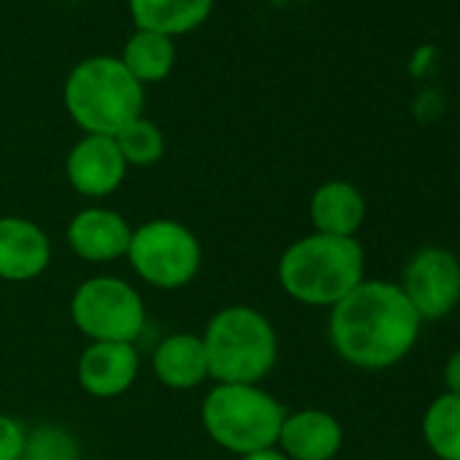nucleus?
Returning a JSON list of instances; mask_svg holds the SVG:
<instances>
[{
    "label": "nucleus",
    "mask_w": 460,
    "mask_h": 460,
    "mask_svg": "<svg viewBox=\"0 0 460 460\" xmlns=\"http://www.w3.org/2000/svg\"><path fill=\"white\" fill-rule=\"evenodd\" d=\"M420 325L422 320L398 285L363 279L347 298L331 306L328 339L344 363L382 371L411 352Z\"/></svg>",
    "instance_id": "nucleus-1"
},
{
    "label": "nucleus",
    "mask_w": 460,
    "mask_h": 460,
    "mask_svg": "<svg viewBox=\"0 0 460 460\" xmlns=\"http://www.w3.org/2000/svg\"><path fill=\"white\" fill-rule=\"evenodd\" d=\"M277 277L293 301L331 309L366 279V252L358 239L309 234L282 252Z\"/></svg>",
    "instance_id": "nucleus-2"
},
{
    "label": "nucleus",
    "mask_w": 460,
    "mask_h": 460,
    "mask_svg": "<svg viewBox=\"0 0 460 460\" xmlns=\"http://www.w3.org/2000/svg\"><path fill=\"white\" fill-rule=\"evenodd\" d=\"M208 379L222 385H261L277 366L279 339L271 320L247 304L211 314L203 333Z\"/></svg>",
    "instance_id": "nucleus-3"
},
{
    "label": "nucleus",
    "mask_w": 460,
    "mask_h": 460,
    "mask_svg": "<svg viewBox=\"0 0 460 460\" xmlns=\"http://www.w3.org/2000/svg\"><path fill=\"white\" fill-rule=\"evenodd\" d=\"M144 84L119 58L93 55L76 63L63 84L68 117L90 136H117L128 122L144 117Z\"/></svg>",
    "instance_id": "nucleus-4"
},
{
    "label": "nucleus",
    "mask_w": 460,
    "mask_h": 460,
    "mask_svg": "<svg viewBox=\"0 0 460 460\" xmlns=\"http://www.w3.org/2000/svg\"><path fill=\"white\" fill-rule=\"evenodd\" d=\"M285 414L288 409L261 385L214 382L200 403V422L208 438L239 457L277 447Z\"/></svg>",
    "instance_id": "nucleus-5"
},
{
    "label": "nucleus",
    "mask_w": 460,
    "mask_h": 460,
    "mask_svg": "<svg viewBox=\"0 0 460 460\" xmlns=\"http://www.w3.org/2000/svg\"><path fill=\"white\" fill-rule=\"evenodd\" d=\"M125 261L149 288L181 290L198 277L203 266V247L184 222L157 217L133 227Z\"/></svg>",
    "instance_id": "nucleus-6"
},
{
    "label": "nucleus",
    "mask_w": 460,
    "mask_h": 460,
    "mask_svg": "<svg viewBox=\"0 0 460 460\" xmlns=\"http://www.w3.org/2000/svg\"><path fill=\"white\" fill-rule=\"evenodd\" d=\"M71 320L90 341H122L136 344L146 328V306L141 293L109 274L84 279L71 296Z\"/></svg>",
    "instance_id": "nucleus-7"
},
{
    "label": "nucleus",
    "mask_w": 460,
    "mask_h": 460,
    "mask_svg": "<svg viewBox=\"0 0 460 460\" xmlns=\"http://www.w3.org/2000/svg\"><path fill=\"white\" fill-rule=\"evenodd\" d=\"M422 323L447 317L460 304V261L441 247H425L411 255L398 285Z\"/></svg>",
    "instance_id": "nucleus-8"
},
{
    "label": "nucleus",
    "mask_w": 460,
    "mask_h": 460,
    "mask_svg": "<svg viewBox=\"0 0 460 460\" xmlns=\"http://www.w3.org/2000/svg\"><path fill=\"white\" fill-rule=\"evenodd\" d=\"M128 163L111 136L84 133L66 157V179L84 198H109L125 181Z\"/></svg>",
    "instance_id": "nucleus-9"
},
{
    "label": "nucleus",
    "mask_w": 460,
    "mask_h": 460,
    "mask_svg": "<svg viewBox=\"0 0 460 460\" xmlns=\"http://www.w3.org/2000/svg\"><path fill=\"white\" fill-rule=\"evenodd\" d=\"M141 355L136 344L122 341H90L76 363L79 387L93 398H119L138 379Z\"/></svg>",
    "instance_id": "nucleus-10"
},
{
    "label": "nucleus",
    "mask_w": 460,
    "mask_h": 460,
    "mask_svg": "<svg viewBox=\"0 0 460 460\" xmlns=\"http://www.w3.org/2000/svg\"><path fill=\"white\" fill-rule=\"evenodd\" d=\"M133 225L114 208L87 206L76 211L66 227L68 247L87 263H111L128 255Z\"/></svg>",
    "instance_id": "nucleus-11"
},
{
    "label": "nucleus",
    "mask_w": 460,
    "mask_h": 460,
    "mask_svg": "<svg viewBox=\"0 0 460 460\" xmlns=\"http://www.w3.org/2000/svg\"><path fill=\"white\" fill-rule=\"evenodd\" d=\"M52 263L47 230L25 217H0V279L33 282Z\"/></svg>",
    "instance_id": "nucleus-12"
},
{
    "label": "nucleus",
    "mask_w": 460,
    "mask_h": 460,
    "mask_svg": "<svg viewBox=\"0 0 460 460\" xmlns=\"http://www.w3.org/2000/svg\"><path fill=\"white\" fill-rule=\"evenodd\" d=\"M341 444L344 428L325 409L288 411L277 438V449L288 460H333Z\"/></svg>",
    "instance_id": "nucleus-13"
},
{
    "label": "nucleus",
    "mask_w": 460,
    "mask_h": 460,
    "mask_svg": "<svg viewBox=\"0 0 460 460\" xmlns=\"http://www.w3.org/2000/svg\"><path fill=\"white\" fill-rule=\"evenodd\" d=\"M309 217L314 234L355 239V234L366 222V198L352 181L331 179L312 192Z\"/></svg>",
    "instance_id": "nucleus-14"
},
{
    "label": "nucleus",
    "mask_w": 460,
    "mask_h": 460,
    "mask_svg": "<svg viewBox=\"0 0 460 460\" xmlns=\"http://www.w3.org/2000/svg\"><path fill=\"white\" fill-rule=\"evenodd\" d=\"M152 371L168 390H195L208 379V358L198 333H171L152 352Z\"/></svg>",
    "instance_id": "nucleus-15"
},
{
    "label": "nucleus",
    "mask_w": 460,
    "mask_h": 460,
    "mask_svg": "<svg viewBox=\"0 0 460 460\" xmlns=\"http://www.w3.org/2000/svg\"><path fill=\"white\" fill-rule=\"evenodd\" d=\"M128 9L136 31L176 39L208 20L214 0H128Z\"/></svg>",
    "instance_id": "nucleus-16"
},
{
    "label": "nucleus",
    "mask_w": 460,
    "mask_h": 460,
    "mask_svg": "<svg viewBox=\"0 0 460 460\" xmlns=\"http://www.w3.org/2000/svg\"><path fill=\"white\" fill-rule=\"evenodd\" d=\"M119 60L138 84H157L165 82L176 66V41L152 31H136L125 41Z\"/></svg>",
    "instance_id": "nucleus-17"
},
{
    "label": "nucleus",
    "mask_w": 460,
    "mask_h": 460,
    "mask_svg": "<svg viewBox=\"0 0 460 460\" xmlns=\"http://www.w3.org/2000/svg\"><path fill=\"white\" fill-rule=\"evenodd\" d=\"M422 436L438 460H460V395H438L422 417Z\"/></svg>",
    "instance_id": "nucleus-18"
},
{
    "label": "nucleus",
    "mask_w": 460,
    "mask_h": 460,
    "mask_svg": "<svg viewBox=\"0 0 460 460\" xmlns=\"http://www.w3.org/2000/svg\"><path fill=\"white\" fill-rule=\"evenodd\" d=\"M128 168L136 165V168H146V165H155L163 160L165 155V138H163V130L146 119V117H138L133 122H128L117 136H114Z\"/></svg>",
    "instance_id": "nucleus-19"
},
{
    "label": "nucleus",
    "mask_w": 460,
    "mask_h": 460,
    "mask_svg": "<svg viewBox=\"0 0 460 460\" xmlns=\"http://www.w3.org/2000/svg\"><path fill=\"white\" fill-rule=\"evenodd\" d=\"M22 460H82L79 441L60 425H39L28 433Z\"/></svg>",
    "instance_id": "nucleus-20"
},
{
    "label": "nucleus",
    "mask_w": 460,
    "mask_h": 460,
    "mask_svg": "<svg viewBox=\"0 0 460 460\" xmlns=\"http://www.w3.org/2000/svg\"><path fill=\"white\" fill-rule=\"evenodd\" d=\"M25 441H28L25 425L17 417L0 411V460H22Z\"/></svg>",
    "instance_id": "nucleus-21"
},
{
    "label": "nucleus",
    "mask_w": 460,
    "mask_h": 460,
    "mask_svg": "<svg viewBox=\"0 0 460 460\" xmlns=\"http://www.w3.org/2000/svg\"><path fill=\"white\" fill-rule=\"evenodd\" d=\"M444 385L449 395H460V349H455L444 366Z\"/></svg>",
    "instance_id": "nucleus-22"
},
{
    "label": "nucleus",
    "mask_w": 460,
    "mask_h": 460,
    "mask_svg": "<svg viewBox=\"0 0 460 460\" xmlns=\"http://www.w3.org/2000/svg\"><path fill=\"white\" fill-rule=\"evenodd\" d=\"M239 460H288L277 447H269V449H258V452H250V455H242Z\"/></svg>",
    "instance_id": "nucleus-23"
},
{
    "label": "nucleus",
    "mask_w": 460,
    "mask_h": 460,
    "mask_svg": "<svg viewBox=\"0 0 460 460\" xmlns=\"http://www.w3.org/2000/svg\"><path fill=\"white\" fill-rule=\"evenodd\" d=\"M457 114H460V90H457Z\"/></svg>",
    "instance_id": "nucleus-24"
}]
</instances>
